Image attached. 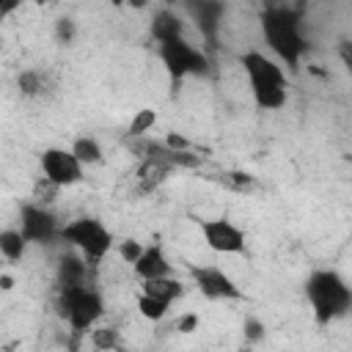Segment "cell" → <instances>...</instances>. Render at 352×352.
Returning <instances> with one entry per match:
<instances>
[{
	"label": "cell",
	"instance_id": "cell-1",
	"mask_svg": "<svg viewBox=\"0 0 352 352\" xmlns=\"http://www.w3.org/2000/svg\"><path fill=\"white\" fill-rule=\"evenodd\" d=\"M261 36L292 72L300 69V60L308 52V41L300 30V14L294 8L270 6L267 11H261Z\"/></svg>",
	"mask_w": 352,
	"mask_h": 352
},
{
	"label": "cell",
	"instance_id": "cell-2",
	"mask_svg": "<svg viewBox=\"0 0 352 352\" xmlns=\"http://www.w3.org/2000/svg\"><path fill=\"white\" fill-rule=\"evenodd\" d=\"M305 297L311 302L314 319L319 324H330L352 308V289L333 270H316L305 280Z\"/></svg>",
	"mask_w": 352,
	"mask_h": 352
},
{
	"label": "cell",
	"instance_id": "cell-3",
	"mask_svg": "<svg viewBox=\"0 0 352 352\" xmlns=\"http://www.w3.org/2000/svg\"><path fill=\"white\" fill-rule=\"evenodd\" d=\"M242 69L248 74V82H250V91H253V99L261 110H278L286 104V74L283 69L267 58L264 52H245L242 55Z\"/></svg>",
	"mask_w": 352,
	"mask_h": 352
},
{
	"label": "cell",
	"instance_id": "cell-4",
	"mask_svg": "<svg viewBox=\"0 0 352 352\" xmlns=\"http://www.w3.org/2000/svg\"><path fill=\"white\" fill-rule=\"evenodd\" d=\"M60 316L72 333H88L104 314V300L88 283H60Z\"/></svg>",
	"mask_w": 352,
	"mask_h": 352
},
{
	"label": "cell",
	"instance_id": "cell-5",
	"mask_svg": "<svg viewBox=\"0 0 352 352\" xmlns=\"http://www.w3.org/2000/svg\"><path fill=\"white\" fill-rule=\"evenodd\" d=\"M60 239L82 253V258L96 267L113 248V231L99 217H80L60 228Z\"/></svg>",
	"mask_w": 352,
	"mask_h": 352
},
{
	"label": "cell",
	"instance_id": "cell-6",
	"mask_svg": "<svg viewBox=\"0 0 352 352\" xmlns=\"http://www.w3.org/2000/svg\"><path fill=\"white\" fill-rule=\"evenodd\" d=\"M160 60L165 66V72L170 74L173 82L190 77V74H206L209 72V55L198 47H192L184 36L160 41Z\"/></svg>",
	"mask_w": 352,
	"mask_h": 352
},
{
	"label": "cell",
	"instance_id": "cell-7",
	"mask_svg": "<svg viewBox=\"0 0 352 352\" xmlns=\"http://www.w3.org/2000/svg\"><path fill=\"white\" fill-rule=\"evenodd\" d=\"M201 236L206 242L209 250L220 253V256H234L245 250V231L231 223L228 217H209V220H198Z\"/></svg>",
	"mask_w": 352,
	"mask_h": 352
},
{
	"label": "cell",
	"instance_id": "cell-8",
	"mask_svg": "<svg viewBox=\"0 0 352 352\" xmlns=\"http://www.w3.org/2000/svg\"><path fill=\"white\" fill-rule=\"evenodd\" d=\"M41 170H44V179L55 187H72L77 182H82V162L77 160V154L69 148H47L41 157Z\"/></svg>",
	"mask_w": 352,
	"mask_h": 352
},
{
	"label": "cell",
	"instance_id": "cell-9",
	"mask_svg": "<svg viewBox=\"0 0 352 352\" xmlns=\"http://www.w3.org/2000/svg\"><path fill=\"white\" fill-rule=\"evenodd\" d=\"M192 280H195L198 292L209 300H239L242 297V289L228 278V272H223L214 264L192 267Z\"/></svg>",
	"mask_w": 352,
	"mask_h": 352
},
{
	"label": "cell",
	"instance_id": "cell-10",
	"mask_svg": "<svg viewBox=\"0 0 352 352\" xmlns=\"http://www.w3.org/2000/svg\"><path fill=\"white\" fill-rule=\"evenodd\" d=\"M19 220H22V234L28 242H36V245H47L52 242L55 236H60V228L55 223V217L41 209V206H33V204H25L22 212H19Z\"/></svg>",
	"mask_w": 352,
	"mask_h": 352
},
{
	"label": "cell",
	"instance_id": "cell-11",
	"mask_svg": "<svg viewBox=\"0 0 352 352\" xmlns=\"http://www.w3.org/2000/svg\"><path fill=\"white\" fill-rule=\"evenodd\" d=\"M187 3V11L190 16L195 19L198 25V33L204 36V41L209 47L217 44V33H220V19H223V0H184Z\"/></svg>",
	"mask_w": 352,
	"mask_h": 352
},
{
	"label": "cell",
	"instance_id": "cell-12",
	"mask_svg": "<svg viewBox=\"0 0 352 352\" xmlns=\"http://www.w3.org/2000/svg\"><path fill=\"white\" fill-rule=\"evenodd\" d=\"M140 151H143V160H157L168 168H195L198 165L195 154H190L187 148H173L168 143H143Z\"/></svg>",
	"mask_w": 352,
	"mask_h": 352
},
{
	"label": "cell",
	"instance_id": "cell-13",
	"mask_svg": "<svg viewBox=\"0 0 352 352\" xmlns=\"http://www.w3.org/2000/svg\"><path fill=\"white\" fill-rule=\"evenodd\" d=\"M132 267H135V275H138L140 280H146V278H160V275H170V261H168L162 245H148V248H143L140 258H138Z\"/></svg>",
	"mask_w": 352,
	"mask_h": 352
},
{
	"label": "cell",
	"instance_id": "cell-14",
	"mask_svg": "<svg viewBox=\"0 0 352 352\" xmlns=\"http://www.w3.org/2000/svg\"><path fill=\"white\" fill-rule=\"evenodd\" d=\"M143 292L170 305L173 300H179L184 294V283L179 278H173V275H160V278H146L143 280Z\"/></svg>",
	"mask_w": 352,
	"mask_h": 352
},
{
	"label": "cell",
	"instance_id": "cell-15",
	"mask_svg": "<svg viewBox=\"0 0 352 352\" xmlns=\"http://www.w3.org/2000/svg\"><path fill=\"white\" fill-rule=\"evenodd\" d=\"M182 33H184V25H182V19L173 11L162 8V11L154 14V19H151V36L157 38V44L160 41H168V38H176Z\"/></svg>",
	"mask_w": 352,
	"mask_h": 352
},
{
	"label": "cell",
	"instance_id": "cell-16",
	"mask_svg": "<svg viewBox=\"0 0 352 352\" xmlns=\"http://www.w3.org/2000/svg\"><path fill=\"white\" fill-rule=\"evenodd\" d=\"M170 170H173V168H168V165H162V162H157V160H143V165H140V170H138L143 190H154L157 184H162Z\"/></svg>",
	"mask_w": 352,
	"mask_h": 352
},
{
	"label": "cell",
	"instance_id": "cell-17",
	"mask_svg": "<svg viewBox=\"0 0 352 352\" xmlns=\"http://www.w3.org/2000/svg\"><path fill=\"white\" fill-rule=\"evenodd\" d=\"M25 248H28V239H25V234H22V231L6 228V231L0 234V253H3L8 261H16V258H22Z\"/></svg>",
	"mask_w": 352,
	"mask_h": 352
},
{
	"label": "cell",
	"instance_id": "cell-18",
	"mask_svg": "<svg viewBox=\"0 0 352 352\" xmlns=\"http://www.w3.org/2000/svg\"><path fill=\"white\" fill-rule=\"evenodd\" d=\"M168 308H170L168 302H162V300H157V297H151V294H146V292H140V297H138V311H140V316L148 319V322L165 319Z\"/></svg>",
	"mask_w": 352,
	"mask_h": 352
},
{
	"label": "cell",
	"instance_id": "cell-19",
	"mask_svg": "<svg viewBox=\"0 0 352 352\" xmlns=\"http://www.w3.org/2000/svg\"><path fill=\"white\" fill-rule=\"evenodd\" d=\"M72 151L77 154V160L82 165H96L102 160V146L94 138H77L74 146H72Z\"/></svg>",
	"mask_w": 352,
	"mask_h": 352
},
{
	"label": "cell",
	"instance_id": "cell-20",
	"mask_svg": "<svg viewBox=\"0 0 352 352\" xmlns=\"http://www.w3.org/2000/svg\"><path fill=\"white\" fill-rule=\"evenodd\" d=\"M85 264L80 258H63L60 261V283H85Z\"/></svg>",
	"mask_w": 352,
	"mask_h": 352
},
{
	"label": "cell",
	"instance_id": "cell-21",
	"mask_svg": "<svg viewBox=\"0 0 352 352\" xmlns=\"http://www.w3.org/2000/svg\"><path fill=\"white\" fill-rule=\"evenodd\" d=\"M154 124H157V113H154V110H138L135 118H132V124H129V135H132V138L146 135Z\"/></svg>",
	"mask_w": 352,
	"mask_h": 352
},
{
	"label": "cell",
	"instance_id": "cell-22",
	"mask_svg": "<svg viewBox=\"0 0 352 352\" xmlns=\"http://www.w3.org/2000/svg\"><path fill=\"white\" fill-rule=\"evenodd\" d=\"M91 341H94L96 349H116V346H121V341H118V330H113V327L94 330V333H91Z\"/></svg>",
	"mask_w": 352,
	"mask_h": 352
},
{
	"label": "cell",
	"instance_id": "cell-23",
	"mask_svg": "<svg viewBox=\"0 0 352 352\" xmlns=\"http://www.w3.org/2000/svg\"><path fill=\"white\" fill-rule=\"evenodd\" d=\"M121 258L126 261V264H135L138 258H140V253H143V245L140 242H135V239H126V242H121Z\"/></svg>",
	"mask_w": 352,
	"mask_h": 352
},
{
	"label": "cell",
	"instance_id": "cell-24",
	"mask_svg": "<svg viewBox=\"0 0 352 352\" xmlns=\"http://www.w3.org/2000/svg\"><path fill=\"white\" fill-rule=\"evenodd\" d=\"M19 88H22L25 94H36V91L41 88L38 74H36V72H25V74H19Z\"/></svg>",
	"mask_w": 352,
	"mask_h": 352
},
{
	"label": "cell",
	"instance_id": "cell-25",
	"mask_svg": "<svg viewBox=\"0 0 352 352\" xmlns=\"http://www.w3.org/2000/svg\"><path fill=\"white\" fill-rule=\"evenodd\" d=\"M338 55H341L346 72L352 74V41H341V44H338Z\"/></svg>",
	"mask_w": 352,
	"mask_h": 352
},
{
	"label": "cell",
	"instance_id": "cell-26",
	"mask_svg": "<svg viewBox=\"0 0 352 352\" xmlns=\"http://www.w3.org/2000/svg\"><path fill=\"white\" fill-rule=\"evenodd\" d=\"M22 3H25V0H0V16L8 19L16 8H22Z\"/></svg>",
	"mask_w": 352,
	"mask_h": 352
},
{
	"label": "cell",
	"instance_id": "cell-27",
	"mask_svg": "<svg viewBox=\"0 0 352 352\" xmlns=\"http://www.w3.org/2000/svg\"><path fill=\"white\" fill-rule=\"evenodd\" d=\"M195 324H198V316H195V314H190V316H184V319L179 322V330H182V333H190Z\"/></svg>",
	"mask_w": 352,
	"mask_h": 352
},
{
	"label": "cell",
	"instance_id": "cell-28",
	"mask_svg": "<svg viewBox=\"0 0 352 352\" xmlns=\"http://www.w3.org/2000/svg\"><path fill=\"white\" fill-rule=\"evenodd\" d=\"M168 146H173V148H187L190 143L184 140V138H179V135H168V140H165Z\"/></svg>",
	"mask_w": 352,
	"mask_h": 352
},
{
	"label": "cell",
	"instance_id": "cell-29",
	"mask_svg": "<svg viewBox=\"0 0 352 352\" xmlns=\"http://www.w3.org/2000/svg\"><path fill=\"white\" fill-rule=\"evenodd\" d=\"M0 283H3V289H6V292L11 289V278H8V275H3V278H0Z\"/></svg>",
	"mask_w": 352,
	"mask_h": 352
},
{
	"label": "cell",
	"instance_id": "cell-30",
	"mask_svg": "<svg viewBox=\"0 0 352 352\" xmlns=\"http://www.w3.org/2000/svg\"><path fill=\"white\" fill-rule=\"evenodd\" d=\"M129 6H135V8H143V6H146V0H129Z\"/></svg>",
	"mask_w": 352,
	"mask_h": 352
},
{
	"label": "cell",
	"instance_id": "cell-31",
	"mask_svg": "<svg viewBox=\"0 0 352 352\" xmlns=\"http://www.w3.org/2000/svg\"><path fill=\"white\" fill-rule=\"evenodd\" d=\"M165 3H176V0H165Z\"/></svg>",
	"mask_w": 352,
	"mask_h": 352
}]
</instances>
